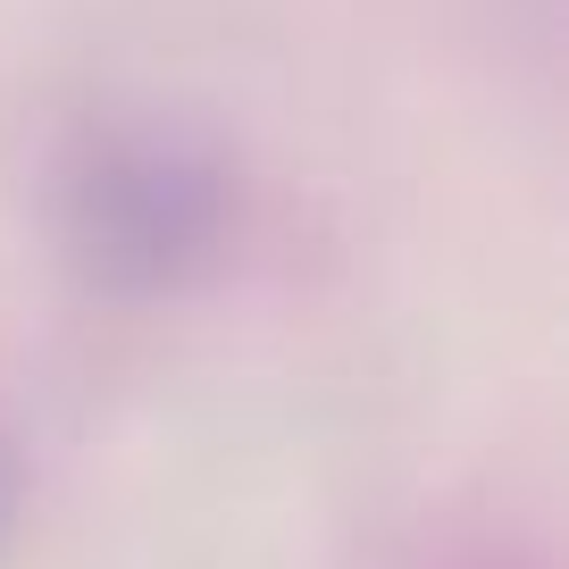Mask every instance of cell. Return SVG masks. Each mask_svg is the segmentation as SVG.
<instances>
[{"instance_id": "obj_1", "label": "cell", "mask_w": 569, "mask_h": 569, "mask_svg": "<svg viewBox=\"0 0 569 569\" xmlns=\"http://www.w3.org/2000/svg\"><path fill=\"white\" fill-rule=\"evenodd\" d=\"M0 478H9V469H0Z\"/></svg>"}]
</instances>
